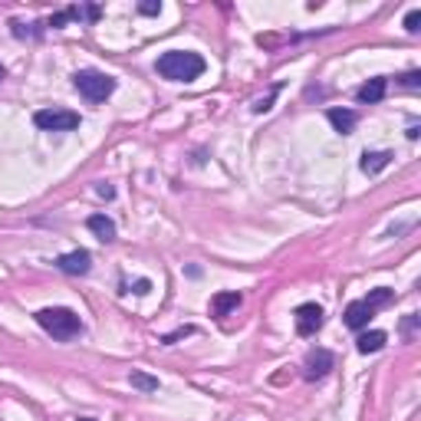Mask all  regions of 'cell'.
Segmentation results:
<instances>
[{
  "instance_id": "22",
  "label": "cell",
  "mask_w": 421,
  "mask_h": 421,
  "mask_svg": "<svg viewBox=\"0 0 421 421\" xmlns=\"http://www.w3.org/2000/svg\"><path fill=\"white\" fill-rule=\"evenodd\" d=\"M273 96H277V89H273L270 96H263V99H257V102H254V112H267V109H270V102H273Z\"/></svg>"
},
{
  "instance_id": "25",
  "label": "cell",
  "mask_w": 421,
  "mask_h": 421,
  "mask_svg": "<svg viewBox=\"0 0 421 421\" xmlns=\"http://www.w3.org/2000/svg\"><path fill=\"white\" fill-rule=\"evenodd\" d=\"M96 195L109 201V197H116V188H112V184H99V188H96Z\"/></svg>"
},
{
  "instance_id": "11",
  "label": "cell",
  "mask_w": 421,
  "mask_h": 421,
  "mask_svg": "<svg viewBox=\"0 0 421 421\" xmlns=\"http://www.w3.org/2000/svg\"><path fill=\"white\" fill-rule=\"evenodd\" d=\"M389 162H391V151H365L359 168L365 171V175H378V171L389 168Z\"/></svg>"
},
{
  "instance_id": "26",
  "label": "cell",
  "mask_w": 421,
  "mask_h": 421,
  "mask_svg": "<svg viewBox=\"0 0 421 421\" xmlns=\"http://www.w3.org/2000/svg\"><path fill=\"white\" fill-rule=\"evenodd\" d=\"M79 421H92V418H79Z\"/></svg>"
},
{
  "instance_id": "13",
  "label": "cell",
  "mask_w": 421,
  "mask_h": 421,
  "mask_svg": "<svg viewBox=\"0 0 421 421\" xmlns=\"http://www.w3.org/2000/svg\"><path fill=\"white\" fill-rule=\"evenodd\" d=\"M86 224H89V230L99 237V241H105V244L116 241V224H112V217H105V214H92Z\"/></svg>"
},
{
  "instance_id": "23",
  "label": "cell",
  "mask_w": 421,
  "mask_h": 421,
  "mask_svg": "<svg viewBox=\"0 0 421 421\" xmlns=\"http://www.w3.org/2000/svg\"><path fill=\"white\" fill-rule=\"evenodd\" d=\"M149 290H151V280H145V277H142V280H136V283H132V293H138V296H145Z\"/></svg>"
},
{
  "instance_id": "21",
  "label": "cell",
  "mask_w": 421,
  "mask_h": 421,
  "mask_svg": "<svg viewBox=\"0 0 421 421\" xmlns=\"http://www.w3.org/2000/svg\"><path fill=\"white\" fill-rule=\"evenodd\" d=\"M415 326H418V313H408L405 323H402V332H405V336H411V332H415Z\"/></svg>"
},
{
  "instance_id": "19",
  "label": "cell",
  "mask_w": 421,
  "mask_h": 421,
  "mask_svg": "<svg viewBox=\"0 0 421 421\" xmlns=\"http://www.w3.org/2000/svg\"><path fill=\"white\" fill-rule=\"evenodd\" d=\"M398 83H402L405 89H418V86H421V73H418V69H411V73H405Z\"/></svg>"
},
{
  "instance_id": "10",
  "label": "cell",
  "mask_w": 421,
  "mask_h": 421,
  "mask_svg": "<svg viewBox=\"0 0 421 421\" xmlns=\"http://www.w3.org/2000/svg\"><path fill=\"white\" fill-rule=\"evenodd\" d=\"M385 89H389V79L376 76V79H369L365 86H359L356 99H359V102H378V99H385Z\"/></svg>"
},
{
  "instance_id": "8",
  "label": "cell",
  "mask_w": 421,
  "mask_h": 421,
  "mask_svg": "<svg viewBox=\"0 0 421 421\" xmlns=\"http://www.w3.org/2000/svg\"><path fill=\"white\" fill-rule=\"evenodd\" d=\"M372 316H376V310H369L362 300H352L346 306V313H343V323H346L349 330H365Z\"/></svg>"
},
{
  "instance_id": "15",
  "label": "cell",
  "mask_w": 421,
  "mask_h": 421,
  "mask_svg": "<svg viewBox=\"0 0 421 421\" xmlns=\"http://www.w3.org/2000/svg\"><path fill=\"white\" fill-rule=\"evenodd\" d=\"M391 300H395V290H389V286H378V290H372V293H369L362 303H365L369 310H382V306H389Z\"/></svg>"
},
{
  "instance_id": "16",
  "label": "cell",
  "mask_w": 421,
  "mask_h": 421,
  "mask_svg": "<svg viewBox=\"0 0 421 421\" xmlns=\"http://www.w3.org/2000/svg\"><path fill=\"white\" fill-rule=\"evenodd\" d=\"M129 382H132V389H138V391H158V378L145 376V372H132Z\"/></svg>"
},
{
  "instance_id": "4",
  "label": "cell",
  "mask_w": 421,
  "mask_h": 421,
  "mask_svg": "<svg viewBox=\"0 0 421 421\" xmlns=\"http://www.w3.org/2000/svg\"><path fill=\"white\" fill-rule=\"evenodd\" d=\"M36 129H43V132H73L76 125H79V116L69 112V109H40L36 116Z\"/></svg>"
},
{
  "instance_id": "14",
  "label": "cell",
  "mask_w": 421,
  "mask_h": 421,
  "mask_svg": "<svg viewBox=\"0 0 421 421\" xmlns=\"http://www.w3.org/2000/svg\"><path fill=\"white\" fill-rule=\"evenodd\" d=\"M389 343V336L382 330H372V332H362L359 339H356V349H359L362 356H369V352H378V349H385Z\"/></svg>"
},
{
  "instance_id": "12",
  "label": "cell",
  "mask_w": 421,
  "mask_h": 421,
  "mask_svg": "<svg viewBox=\"0 0 421 421\" xmlns=\"http://www.w3.org/2000/svg\"><path fill=\"white\" fill-rule=\"evenodd\" d=\"M241 293H237V290H227V293H217V296H214V300H210V313L214 316H227L230 313V310H237V306H241Z\"/></svg>"
},
{
  "instance_id": "5",
  "label": "cell",
  "mask_w": 421,
  "mask_h": 421,
  "mask_svg": "<svg viewBox=\"0 0 421 421\" xmlns=\"http://www.w3.org/2000/svg\"><path fill=\"white\" fill-rule=\"evenodd\" d=\"M293 323H296L300 336H316V332L323 330V323H326V313H323L319 303H303V306H296V313H293Z\"/></svg>"
},
{
  "instance_id": "17",
  "label": "cell",
  "mask_w": 421,
  "mask_h": 421,
  "mask_svg": "<svg viewBox=\"0 0 421 421\" xmlns=\"http://www.w3.org/2000/svg\"><path fill=\"white\" fill-rule=\"evenodd\" d=\"M138 14L142 17H158L162 14V0H145V3H138Z\"/></svg>"
},
{
  "instance_id": "24",
  "label": "cell",
  "mask_w": 421,
  "mask_h": 421,
  "mask_svg": "<svg viewBox=\"0 0 421 421\" xmlns=\"http://www.w3.org/2000/svg\"><path fill=\"white\" fill-rule=\"evenodd\" d=\"M66 20H69V10H63V14H56V17H50V27H53V30H60L63 23H66Z\"/></svg>"
},
{
  "instance_id": "2",
  "label": "cell",
  "mask_w": 421,
  "mask_h": 421,
  "mask_svg": "<svg viewBox=\"0 0 421 421\" xmlns=\"http://www.w3.org/2000/svg\"><path fill=\"white\" fill-rule=\"evenodd\" d=\"M36 323L43 326L53 339H76L79 332H83V319L73 313V310H66V306H46L36 313Z\"/></svg>"
},
{
  "instance_id": "3",
  "label": "cell",
  "mask_w": 421,
  "mask_h": 421,
  "mask_svg": "<svg viewBox=\"0 0 421 421\" xmlns=\"http://www.w3.org/2000/svg\"><path fill=\"white\" fill-rule=\"evenodd\" d=\"M73 86H76V92L86 96L89 102H105V99L116 92V79L99 73V69H79V73L73 76Z\"/></svg>"
},
{
  "instance_id": "7",
  "label": "cell",
  "mask_w": 421,
  "mask_h": 421,
  "mask_svg": "<svg viewBox=\"0 0 421 421\" xmlns=\"http://www.w3.org/2000/svg\"><path fill=\"white\" fill-rule=\"evenodd\" d=\"M56 267L63 273H69V277H86L92 267V257H89V250H73V254L56 257Z\"/></svg>"
},
{
  "instance_id": "1",
  "label": "cell",
  "mask_w": 421,
  "mask_h": 421,
  "mask_svg": "<svg viewBox=\"0 0 421 421\" xmlns=\"http://www.w3.org/2000/svg\"><path fill=\"white\" fill-rule=\"evenodd\" d=\"M155 69H158V76H165L171 83H191V79H197L208 69V63L201 60L197 53H191V50H168V53L158 56Z\"/></svg>"
},
{
  "instance_id": "18",
  "label": "cell",
  "mask_w": 421,
  "mask_h": 421,
  "mask_svg": "<svg viewBox=\"0 0 421 421\" xmlns=\"http://www.w3.org/2000/svg\"><path fill=\"white\" fill-rule=\"evenodd\" d=\"M184 336H195V326H181V330H175V332H168L165 339V346H171V343H178V339H184Z\"/></svg>"
},
{
  "instance_id": "6",
  "label": "cell",
  "mask_w": 421,
  "mask_h": 421,
  "mask_svg": "<svg viewBox=\"0 0 421 421\" xmlns=\"http://www.w3.org/2000/svg\"><path fill=\"white\" fill-rule=\"evenodd\" d=\"M332 365H336V356H332L330 349H310L306 359H303V376L310 378V382H316V378L330 376Z\"/></svg>"
},
{
  "instance_id": "20",
  "label": "cell",
  "mask_w": 421,
  "mask_h": 421,
  "mask_svg": "<svg viewBox=\"0 0 421 421\" xmlns=\"http://www.w3.org/2000/svg\"><path fill=\"white\" fill-rule=\"evenodd\" d=\"M405 30L408 33H418L421 30V10H411V14L405 17Z\"/></svg>"
},
{
  "instance_id": "9",
  "label": "cell",
  "mask_w": 421,
  "mask_h": 421,
  "mask_svg": "<svg viewBox=\"0 0 421 421\" xmlns=\"http://www.w3.org/2000/svg\"><path fill=\"white\" fill-rule=\"evenodd\" d=\"M326 119L332 122V129H336L339 136H352V129L359 125V116H356L352 109H330Z\"/></svg>"
}]
</instances>
